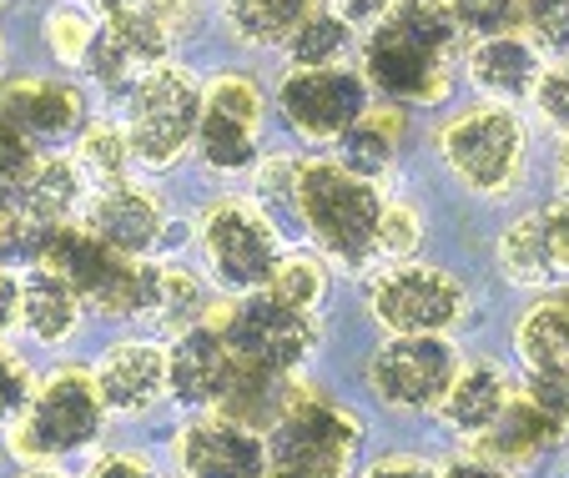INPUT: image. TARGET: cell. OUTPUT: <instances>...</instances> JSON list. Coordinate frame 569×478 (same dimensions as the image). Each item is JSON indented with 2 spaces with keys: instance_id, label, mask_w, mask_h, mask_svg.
I'll list each match as a JSON object with an SVG mask.
<instances>
[{
  "instance_id": "obj_1",
  "label": "cell",
  "mask_w": 569,
  "mask_h": 478,
  "mask_svg": "<svg viewBox=\"0 0 569 478\" xmlns=\"http://www.w3.org/2000/svg\"><path fill=\"white\" fill-rule=\"evenodd\" d=\"M463 66V31L449 0H393L363 46V76L393 107H443Z\"/></svg>"
},
{
  "instance_id": "obj_2",
  "label": "cell",
  "mask_w": 569,
  "mask_h": 478,
  "mask_svg": "<svg viewBox=\"0 0 569 478\" xmlns=\"http://www.w3.org/2000/svg\"><path fill=\"white\" fill-rule=\"evenodd\" d=\"M388 197L378 181L348 171L343 161H302L292 212L308 227V237L343 267H368L378 257V222Z\"/></svg>"
},
{
  "instance_id": "obj_3",
  "label": "cell",
  "mask_w": 569,
  "mask_h": 478,
  "mask_svg": "<svg viewBox=\"0 0 569 478\" xmlns=\"http://www.w3.org/2000/svg\"><path fill=\"white\" fill-rule=\"evenodd\" d=\"M36 262L56 267V272L76 287V298L87 302V312H97V318H147L151 298H157L161 262L127 257L121 247L101 242V237L87 232L81 222L51 227Z\"/></svg>"
},
{
  "instance_id": "obj_4",
  "label": "cell",
  "mask_w": 569,
  "mask_h": 478,
  "mask_svg": "<svg viewBox=\"0 0 569 478\" xmlns=\"http://www.w3.org/2000/svg\"><path fill=\"white\" fill-rule=\"evenodd\" d=\"M439 157L459 187L473 197H509L525 181L529 161V127L519 107L505 101H479L463 107L439 127Z\"/></svg>"
},
{
  "instance_id": "obj_5",
  "label": "cell",
  "mask_w": 569,
  "mask_h": 478,
  "mask_svg": "<svg viewBox=\"0 0 569 478\" xmlns=\"http://www.w3.org/2000/svg\"><path fill=\"white\" fill-rule=\"evenodd\" d=\"M107 398L97 388L91 368H56L46 382H36L26 414L11 424V448L26 464H56V458L87 454L107 434Z\"/></svg>"
},
{
  "instance_id": "obj_6",
  "label": "cell",
  "mask_w": 569,
  "mask_h": 478,
  "mask_svg": "<svg viewBox=\"0 0 569 478\" xmlns=\"http://www.w3.org/2000/svg\"><path fill=\"white\" fill-rule=\"evenodd\" d=\"M358 444L363 424L343 404L298 382L282 418L268 428V478H348Z\"/></svg>"
},
{
  "instance_id": "obj_7",
  "label": "cell",
  "mask_w": 569,
  "mask_h": 478,
  "mask_svg": "<svg viewBox=\"0 0 569 478\" xmlns=\"http://www.w3.org/2000/svg\"><path fill=\"white\" fill-rule=\"evenodd\" d=\"M207 107V86L182 66H157L137 81V91L127 96V141L137 151V161H147L151 171L172 167L187 147L197 141Z\"/></svg>"
},
{
  "instance_id": "obj_8",
  "label": "cell",
  "mask_w": 569,
  "mask_h": 478,
  "mask_svg": "<svg viewBox=\"0 0 569 478\" xmlns=\"http://www.w3.org/2000/svg\"><path fill=\"white\" fill-rule=\"evenodd\" d=\"M197 242H202L207 272L227 292H258L268 287L278 257L288 252L278 237V222L248 197H217L202 217H197Z\"/></svg>"
},
{
  "instance_id": "obj_9",
  "label": "cell",
  "mask_w": 569,
  "mask_h": 478,
  "mask_svg": "<svg viewBox=\"0 0 569 478\" xmlns=\"http://www.w3.org/2000/svg\"><path fill=\"white\" fill-rule=\"evenodd\" d=\"M463 368L449 332H393L368 358V388L393 414H433Z\"/></svg>"
},
{
  "instance_id": "obj_10",
  "label": "cell",
  "mask_w": 569,
  "mask_h": 478,
  "mask_svg": "<svg viewBox=\"0 0 569 478\" xmlns=\"http://www.w3.org/2000/svg\"><path fill=\"white\" fill-rule=\"evenodd\" d=\"M217 328L227 332L237 358L272 368V372H298L318 352V338H322L312 308H298V302H288L272 287L242 292Z\"/></svg>"
},
{
  "instance_id": "obj_11",
  "label": "cell",
  "mask_w": 569,
  "mask_h": 478,
  "mask_svg": "<svg viewBox=\"0 0 569 478\" xmlns=\"http://www.w3.org/2000/svg\"><path fill=\"white\" fill-rule=\"evenodd\" d=\"M368 312L373 322L393 332H449L469 312V292L453 272L429 262H393L368 282Z\"/></svg>"
},
{
  "instance_id": "obj_12",
  "label": "cell",
  "mask_w": 569,
  "mask_h": 478,
  "mask_svg": "<svg viewBox=\"0 0 569 478\" xmlns=\"http://www.w3.org/2000/svg\"><path fill=\"white\" fill-rule=\"evenodd\" d=\"M262 86L252 81L248 71H222L212 86H207V107H202V127H197V157H202L207 171H248L258 161L262 141Z\"/></svg>"
},
{
  "instance_id": "obj_13",
  "label": "cell",
  "mask_w": 569,
  "mask_h": 478,
  "mask_svg": "<svg viewBox=\"0 0 569 478\" xmlns=\"http://www.w3.org/2000/svg\"><path fill=\"white\" fill-rule=\"evenodd\" d=\"M278 111L302 141H338L368 111V76L348 66H292L278 86Z\"/></svg>"
},
{
  "instance_id": "obj_14",
  "label": "cell",
  "mask_w": 569,
  "mask_h": 478,
  "mask_svg": "<svg viewBox=\"0 0 569 478\" xmlns=\"http://www.w3.org/2000/svg\"><path fill=\"white\" fill-rule=\"evenodd\" d=\"M167 51H172V31H167L147 6H127V11L107 16V21L97 26V41H91V51H87V71L97 76V86L107 96L127 101L141 76L167 66Z\"/></svg>"
},
{
  "instance_id": "obj_15",
  "label": "cell",
  "mask_w": 569,
  "mask_h": 478,
  "mask_svg": "<svg viewBox=\"0 0 569 478\" xmlns=\"http://www.w3.org/2000/svg\"><path fill=\"white\" fill-rule=\"evenodd\" d=\"M172 458L182 478H268V434L232 424L212 408L177 428Z\"/></svg>"
},
{
  "instance_id": "obj_16",
  "label": "cell",
  "mask_w": 569,
  "mask_h": 478,
  "mask_svg": "<svg viewBox=\"0 0 569 478\" xmlns=\"http://www.w3.org/2000/svg\"><path fill=\"white\" fill-rule=\"evenodd\" d=\"M87 232H97L101 242L121 247L127 257H151L167 247V232H172V217H167V202L161 191L141 187V181H111V187H97L87 197V217H81Z\"/></svg>"
},
{
  "instance_id": "obj_17",
  "label": "cell",
  "mask_w": 569,
  "mask_h": 478,
  "mask_svg": "<svg viewBox=\"0 0 569 478\" xmlns=\"http://www.w3.org/2000/svg\"><path fill=\"white\" fill-rule=\"evenodd\" d=\"M0 117L11 121L36 151H61L87 131V96L51 76H21L0 86Z\"/></svg>"
},
{
  "instance_id": "obj_18",
  "label": "cell",
  "mask_w": 569,
  "mask_h": 478,
  "mask_svg": "<svg viewBox=\"0 0 569 478\" xmlns=\"http://www.w3.org/2000/svg\"><path fill=\"white\" fill-rule=\"evenodd\" d=\"M499 267L515 287L569 282V197L515 217L499 237Z\"/></svg>"
},
{
  "instance_id": "obj_19",
  "label": "cell",
  "mask_w": 569,
  "mask_h": 478,
  "mask_svg": "<svg viewBox=\"0 0 569 478\" xmlns=\"http://www.w3.org/2000/svg\"><path fill=\"white\" fill-rule=\"evenodd\" d=\"M91 372H97V388L107 398V414L141 418L172 398V368H167V348L161 342L121 338L101 352V362Z\"/></svg>"
},
{
  "instance_id": "obj_20",
  "label": "cell",
  "mask_w": 569,
  "mask_h": 478,
  "mask_svg": "<svg viewBox=\"0 0 569 478\" xmlns=\"http://www.w3.org/2000/svg\"><path fill=\"white\" fill-rule=\"evenodd\" d=\"M167 368H172V398L182 408H217L222 394L232 388L237 352L217 322H192L172 338L167 348Z\"/></svg>"
},
{
  "instance_id": "obj_21",
  "label": "cell",
  "mask_w": 569,
  "mask_h": 478,
  "mask_svg": "<svg viewBox=\"0 0 569 478\" xmlns=\"http://www.w3.org/2000/svg\"><path fill=\"white\" fill-rule=\"evenodd\" d=\"M565 438H569V424H559L545 404H535V398L519 388V394L505 404V414L483 428L473 444H479V454H489L505 468H529L545 454H555Z\"/></svg>"
},
{
  "instance_id": "obj_22",
  "label": "cell",
  "mask_w": 569,
  "mask_h": 478,
  "mask_svg": "<svg viewBox=\"0 0 569 478\" xmlns=\"http://www.w3.org/2000/svg\"><path fill=\"white\" fill-rule=\"evenodd\" d=\"M463 71H469V81L483 91V101L519 107V101L535 96L539 76H545V56H539V46L529 41L525 31L489 36V41H473V51L463 56Z\"/></svg>"
},
{
  "instance_id": "obj_23",
  "label": "cell",
  "mask_w": 569,
  "mask_h": 478,
  "mask_svg": "<svg viewBox=\"0 0 569 478\" xmlns=\"http://www.w3.org/2000/svg\"><path fill=\"white\" fill-rule=\"evenodd\" d=\"M81 312L87 302L76 298V287L56 267L31 262V272L21 277V332H31L41 348H61L66 338H76Z\"/></svg>"
},
{
  "instance_id": "obj_24",
  "label": "cell",
  "mask_w": 569,
  "mask_h": 478,
  "mask_svg": "<svg viewBox=\"0 0 569 478\" xmlns=\"http://www.w3.org/2000/svg\"><path fill=\"white\" fill-rule=\"evenodd\" d=\"M509 398H515V382H509L495 362H463V368L453 372L443 404H439V418L453 428V434L479 438L483 428L505 414Z\"/></svg>"
},
{
  "instance_id": "obj_25",
  "label": "cell",
  "mask_w": 569,
  "mask_h": 478,
  "mask_svg": "<svg viewBox=\"0 0 569 478\" xmlns=\"http://www.w3.org/2000/svg\"><path fill=\"white\" fill-rule=\"evenodd\" d=\"M292 388H298V372H272V368H258V362H242V358H237L232 388L222 394L217 414H227L232 424H242V428H258V434H268V428L282 418V408H288Z\"/></svg>"
},
{
  "instance_id": "obj_26",
  "label": "cell",
  "mask_w": 569,
  "mask_h": 478,
  "mask_svg": "<svg viewBox=\"0 0 569 478\" xmlns=\"http://www.w3.org/2000/svg\"><path fill=\"white\" fill-rule=\"evenodd\" d=\"M11 187L21 191L26 207H31L46 227L71 222V212L87 202V171L76 167L71 157H61V151H41V157L31 161V171H26L21 181H11Z\"/></svg>"
},
{
  "instance_id": "obj_27",
  "label": "cell",
  "mask_w": 569,
  "mask_h": 478,
  "mask_svg": "<svg viewBox=\"0 0 569 478\" xmlns=\"http://www.w3.org/2000/svg\"><path fill=\"white\" fill-rule=\"evenodd\" d=\"M398 141H403V111L398 107H368L363 117L333 141V147H338V161H343L348 171L378 181V177L393 171Z\"/></svg>"
},
{
  "instance_id": "obj_28",
  "label": "cell",
  "mask_w": 569,
  "mask_h": 478,
  "mask_svg": "<svg viewBox=\"0 0 569 478\" xmlns=\"http://www.w3.org/2000/svg\"><path fill=\"white\" fill-rule=\"evenodd\" d=\"M515 352H519V362H525V372L569 362V308H565V298H545L519 318Z\"/></svg>"
},
{
  "instance_id": "obj_29",
  "label": "cell",
  "mask_w": 569,
  "mask_h": 478,
  "mask_svg": "<svg viewBox=\"0 0 569 478\" xmlns=\"http://www.w3.org/2000/svg\"><path fill=\"white\" fill-rule=\"evenodd\" d=\"M312 11L318 0H227V26L248 46H282Z\"/></svg>"
},
{
  "instance_id": "obj_30",
  "label": "cell",
  "mask_w": 569,
  "mask_h": 478,
  "mask_svg": "<svg viewBox=\"0 0 569 478\" xmlns=\"http://www.w3.org/2000/svg\"><path fill=\"white\" fill-rule=\"evenodd\" d=\"M207 282L192 272V267H177V262H161L157 272V298H151V312L147 318L157 328H192V322H207Z\"/></svg>"
},
{
  "instance_id": "obj_31",
  "label": "cell",
  "mask_w": 569,
  "mask_h": 478,
  "mask_svg": "<svg viewBox=\"0 0 569 478\" xmlns=\"http://www.w3.org/2000/svg\"><path fill=\"white\" fill-rule=\"evenodd\" d=\"M131 161H137V151H131V141H127V127L87 121V131L76 137V167L87 171V181H97V187L127 181Z\"/></svg>"
},
{
  "instance_id": "obj_32",
  "label": "cell",
  "mask_w": 569,
  "mask_h": 478,
  "mask_svg": "<svg viewBox=\"0 0 569 478\" xmlns=\"http://www.w3.org/2000/svg\"><path fill=\"white\" fill-rule=\"evenodd\" d=\"M348 46H353V26L338 11H322V6L288 36L292 66H343Z\"/></svg>"
},
{
  "instance_id": "obj_33",
  "label": "cell",
  "mask_w": 569,
  "mask_h": 478,
  "mask_svg": "<svg viewBox=\"0 0 569 478\" xmlns=\"http://www.w3.org/2000/svg\"><path fill=\"white\" fill-rule=\"evenodd\" d=\"M51 227L26 207V197L11 187V181H0V267H16V262H36L41 257V242Z\"/></svg>"
},
{
  "instance_id": "obj_34",
  "label": "cell",
  "mask_w": 569,
  "mask_h": 478,
  "mask_svg": "<svg viewBox=\"0 0 569 478\" xmlns=\"http://www.w3.org/2000/svg\"><path fill=\"white\" fill-rule=\"evenodd\" d=\"M525 6L529 0H449L459 31L473 36V41H489V36H519L525 31Z\"/></svg>"
},
{
  "instance_id": "obj_35",
  "label": "cell",
  "mask_w": 569,
  "mask_h": 478,
  "mask_svg": "<svg viewBox=\"0 0 569 478\" xmlns=\"http://www.w3.org/2000/svg\"><path fill=\"white\" fill-rule=\"evenodd\" d=\"M272 292H282L288 302H298V308H318L322 298H328V267H322V257L312 252H282L278 267H272L268 277Z\"/></svg>"
},
{
  "instance_id": "obj_36",
  "label": "cell",
  "mask_w": 569,
  "mask_h": 478,
  "mask_svg": "<svg viewBox=\"0 0 569 478\" xmlns=\"http://www.w3.org/2000/svg\"><path fill=\"white\" fill-rule=\"evenodd\" d=\"M91 41H97V26H91L87 11H76V6H56L51 16H46V46L56 51V61L66 66H87V51Z\"/></svg>"
},
{
  "instance_id": "obj_37",
  "label": "cell",
  "mask_w": 569,
  "mask_h": 478,
  "mask_svg": "<svg viewBox=\"0 0 569 478\" xmlns=\"http://www.w3.org/2000/svg\"><path fill=\"white\" fill-rule=\"evenodd\" d=\"M423 242V217L413 202H388L378 222V257L383 262H409Z\"/></svg>"
},
{
  "instance_id": "obj_38",
  "label": "cell",
  "mask_w": 569,
  "mask_h": 478,
  "mask_svg": "<svg viewBox=\"0 0 569 478\" xmlns=\"http://www.w3.org/2000/svg\"><path fill=\"white\" fill-rule=\"evenodd\" d=\"M525 36L539 46V56H569V0H529L525 6Z\"/></svg>"
},
{
  "instance_id": "obj_39",
  "label": "cell",
  "mask_w": 569,
  "mask_h": 478,
  "mask_svg": "<svg viewBox=\"0 0 569 478\" xmlns=\"http://www.w3.org/2000/svg\"><path fill=\"white\" fill-rule=\"evenodd\" d=\"M529 101H535V111L545 117V127H555L559 137H569V56L555 66H545V76H539Z\"/></svg>"
},
{
  "instance_id": "obj_40",
  "label": "cell",
  "mask_w": 569,
  "mask_h": 478,
  "mask_svg": "<svg viewBox=\"0 0 569 478\" xmlns=\"http://www.w3.org/2000/svg\"><path fill=\"white\" fill-rule=\"evenodd\" d=\"M31 394H36V378L26 368V358H16L11 348H0V428H11L26 414Z\"/></svg>"
},
{
  "instance_id": "obj_41",
  "label": "cell",
  "mask_w": 569,
  "mask_h": 478,
  "mask_svg": "<svg viewBox=\"0 0 569 478\" xmlns=\"http://www.w3.org/2000/svg\"><path fill=\"white\" fill-rule=\"evenodd\" d=\"M525 394L535 404H545L559 424H569V362H555V368H535L525 372Z\"/></svg>"
},
{
  "instance_id": "obj_42",
  "label": "cell",
  "mask_w": 569,
  "mask_h": 478,
  "mask_svg": "<svg viewBox=\"0 0 569 478\" xmlns=\"http://www.w3.org/2000/svg\"><path fill=\"white\" fill-rule=\"evenodd\" d=\"M87 478H161V474L151 458L131 454V448H107L101 458H91Z\"/></svg>"
},
{
  "instance_id": "obj_43",
  "label": "cell",
  "mask_w": 569,
  "mask_h": 478,
  "mask_svg": "<svg viewBox=\"0 0 569 478\" xmlns=\"http://www.w3.org/2000/svg\"><path fill=\"white\" fill-rule=\"evenodd\" d=\"M36 157H41V151H36L11 121L0 117V181H21Z\"/></svg>"
},
{
  "instance_id": "obj_44",
  "label": "cell",
  "mask_w": 569,
  "mask_h": 478,
  "mask_svg": "<svg viewBox=\"0 0 569 478\" xmlns=\"http://www.w3.org/2000/svg\"><path fill=\"white\" fill-rule=\"evenodd\" d=\"M363 478H443L429 458H413V454H388L378 464L363 468Z\"/></svg>"
},
{
  "instance_id": "obj_45",
  "label": "cell",
  "mask_w": 569,
  "mask_h": 478,
  "mask_svg": "<svg viewBox=\"0 0 569 478\" xmlns=\"http://www.w3.org/2000/svg\"><path fill=\"white\" fill-rule=\"evenodd\" d=\"M443 478H515V468H505V464H495L489 454H459V458H449V464L439 468Z\"/></svg>"
},
{
  "instance_id": "obj_46",
  "label": "cell",
  "mask_w": 569,
  "mask_h": 478,
  "mask_svg": "<svg viewBox=\"0 0 569 478\" xmlns=\"http://www.w3.org/2000/svg\"><path fill=\"white\" fill-rule=\"evenodd\" d=\"M11 328H21V282L11 277V267H0V342Z\"/></svg>"
},
{
  "instance_id": "obj_47",
  "label": "cell",
  "mask_w": 569,
  "mask_h": 478,
  "mask_svg": "<svg viewBox=\"0 0 569 478\" xmlns=\"http://www.w3.org/2000/svg\"><path fill=\"white\" fill-rule=\"evenodd\" d=\"M388 6H393V0H333V11L343 16L348 26H373L378 16H388Z\"/></svg>"
},
{
  "instance_id": "obj_48",
  "label": "cell",
  "mask_w": 569,
  "mask_h": 478,
  "mask_svg": "<svg viewBox=\"0 0 569 478\" xmlns=\"http://www.w3.org/2000/svg\"><path fill=\"white\" fill-rule=\"evenodd\" d=\"M559 191L569 197V137H565V147H559Z\"/></svg>"
},
{
  "instance_id": "obj_49",
  "label": "cell",
  "mask_w": 569,
  "mask_h": 478,
  "mask_svg": "<svg viewBox=\"0 0 569 478\" xmlns=\"http://www.w3.org/2000/svg\"><path fill=\"white\" fill-rule=\"evenodd\" d=\"M16 478H66V474H56L51 464H31V468H21V474Z\"/></svg>"
},
{
  "instance_id": "obj_50",
  "label": "cell",
  "mask_w": 569,
  "mask_h": 478,
  "mask_svg": "<svg viewBox=\"0 0 569 478\" xmlns=\"http://www.w3.org/2000/svg\"><path fill=\"white\" fill-rule=\"evenodd\" d=\"M97 6H101L107 16H117V11H127V6H141V0H97Z\"/></svg>"
},
{
  "instance_id": "obj_51",
  "label": "cell",
  "mask_w": 569,
  "mask_h": 478,
  "mask_svg": "<svg viewBox=\"0 0 569 478\" xmlns=\"http://www.w3.org/2000/svg\"><path fill=\"white\" fill-rule=\"evenodd\" d=\"M0 76H6V41H0Z\"/></svg>"
},
{
  "instance_id": "obj_52",
  "label": "cell",
  "mask_w": 569,
  "mask_h": 478,
  "mask_svg": "<svg viewBox=\"0 0 569 478\" xmlns=\"http://www.w3.org/2000/svg\"><path fill=\"white\" fill-rule=\"evenodd\" d=\"M559 298H565V308H569V292H559Z\"/></svg>"
}]
</instances>
